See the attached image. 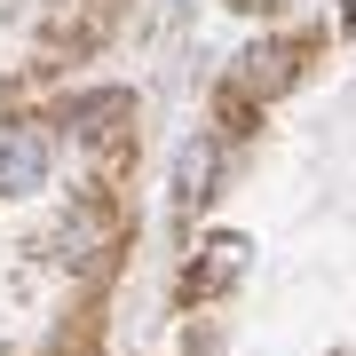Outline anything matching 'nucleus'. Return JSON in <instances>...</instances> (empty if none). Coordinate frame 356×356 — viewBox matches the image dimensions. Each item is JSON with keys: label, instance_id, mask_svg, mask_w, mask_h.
I'll return each mask as SVG.
<instances>
[{"label": "nucleus", "instance_id": "obj_1", "mask_svg": "<svg viewBox=\"0 0 356 356\" xmlns=\"http://www.w3.org/2000/svg\"><path fill=\"white\" fill-rule=\"evenodd\" d=\"M206 166H214V151H206V143H191V151H182V182H175V198H182V206H198V198H206Z\"/></svg>", "mask_w": 356, "mask_h": 356}, {"label": "nucleus", "instance_id": "obj_2", "mask_svg": "<svg viewBox=\"0 0 356 356\" xmlns=\"http://www.w3.org/2000/svg\"><path fill=\"white\" fill-rule=\"evenodd\" d=\"M40 143H8V151H0V182H8V191H32V175H40Z\"/></svg>", "mask_w": 356, "mask_h": 356}, {"label": "nucleus", "instance_id": "obj_3", "mask_svg": "<svg viewBox=\"0 0 356 356\" xmlns=\"http://www.w3.org/2000/svg\"><path fill=\"white\" fill-rule=\"evenodd\" d=\"M348 16H356V0H348Z\"/></svg>", "mask_w": 356, "mask_h": 356}]
</instances>
